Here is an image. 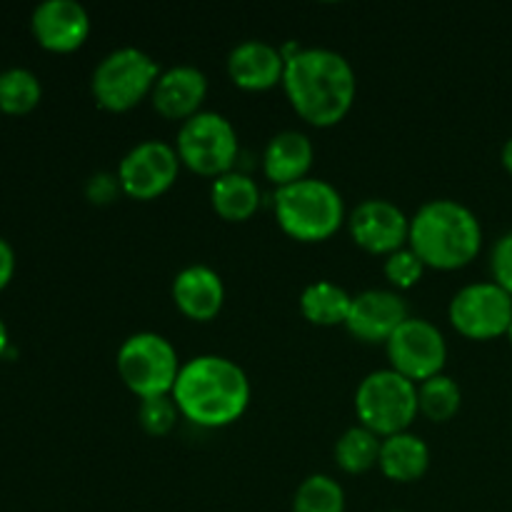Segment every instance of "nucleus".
<instances>
[{"label":"nucleus","instance_id":"obj_6","mask_svg":"<svg viewBox=\"0 0 512 512\" xmlns=\"http://www.w3.org/2000/svg\"><path fill=\"white\" fill-rule=\"evenodd\" d=\"M160 73L158 60L143 48L125 45L115 48L95 65L90 90L100 108L110 113H125L135 108L145 95H153Z\"/></svg>","mask_w":512,"mask_h":512},{"label":"nucleus","instance_id":"obj_4","mask_svg":"<svg viewBox=\"0 0 512 512\" xmlns=\"http://www.w3.org/2000/svg\"><path fill=\"white\" fill-rule=\"evenodd\" d=\"M275 218L285 235L303 243H320L340 230L345 203L340 190L323 178H303L283 185L273 198Z\"/></svg>","mask_w":512,"mask_h":512},{"label":"nucleus","instance_id":"obj_33","mask_svg":"<svg viewBox=\"0 0 512 512\" xmlns=\"http://www.w3.org/2000/svg\"><path fill=\"white\" fill-rule=\"evenodd\" d=\"M505 335H508V340H510V345H512V323H510V328H508V333H505Z\"/></svg>","mask_w":512,"mask_h":512},{"label":"nucleus","instance_id":"obj_24","mask_svg":"<svg viewBox=\"0 0 512 512\" xmlns=\"http://www.w3.org/2000/svg\"><path fill=\"white\" fill-rule=\"evenodd\" d=\"M460 403H463V393L450 375H433L418 385L420 413L433 423H448L460 410Z\"/></svg>","mask_w":512,"mask_h":512},{"label":"nucleus","instance_id":"obj_18","mask_svg":"<svg viewBox=\"0 0 512 512\" xmlns=\"http://www.w3.org/2000/svg\"><path fill=\"white\" fill-rule=\"evenodd\" d=\"M313 140L300 130H280L268 140L263 150V173L278 188L308 178L313 165Z\"/></svg>","mask_w":512,"mask_h":512},{"label":"nucleus","instance_id":"obj_23","mask_svg":"<svg viewBox=\"0 0 512 512\" xmlns=\"http://www.w3.org/2000/svg\"><path fill=\"white\" fill-rule=\"evenodd\" d=\"M43 85L30 68L13 65L0 70V113L25 115L40 103Z\"/></svg>","mask_w":512,"mask_h":512},{"label":"nucleus","instance_id":"obj_15","mask_svg":"<svg viewBox=\"0 0 512 512\" xmlns=\"http://www.w3.org/2000/svg\"><path fill=\"white\" fill-rule=\"evenodd\" d=\"M208 95V75L198 65H173L163 70L153 88V105L163 118L188 120L200 113V105Z\"/></svg>","mask_w":512,"mask_h":512},{"label":"nucleus","instance_id":"obj_14","mask_svg":"<svg viewBox=\"0 0 512 512\" xmlns=\"http://www.w3.org/2000/svg\"><path fill=\"white\" fill-rule=\"evenodd\" d=\"M410 318L408 303L395 290H363L353 295L345 328L365 343H388L390 335Z\"/></svg>","mask_w":512,"mask_h":512},{"label":"nucleus","instance_id":"obj_19","mask_svg":"<svg viewBox=\"0 0 512 512\" xmlns=\"http://www.w3.org/2000/svg\"><path fill=\"white\" fill-rule=\"evenodd\" d=\"M378 465L385 478L395 483H415L428 473L430 448L420 435L405 430V433L383 438Z\"/></svg>","mask_w":512,"mask_h":512},{"label":"nucleus","instance_id":"obj_31","mask_svg":"<svg viewBox=\"0 0 512 512\" xmlns=\"http://www.w3.org/2000/svg\"><path fill=\"white\" fill-rule=\"evenodd\" d=\"M500 160H503L505 170L512 175V135L503 143V150H500Z\"/></svg>","mask_w":512,"mask_h":512},{"label":"nucleus","instance_id":"obj_25","mask_svg":"<svg viewBox=\"0 0 512 512\" xmlns=\"http://www.w3.org/2000/svg\"><path fill=\"white\" fill-rule=\"evenodd\" d=\"M293 512H345L343 485L330 475H310L295 490Z\"/></svg>","mask_w":512,"mask_h":512},{"label":"nucleus","instance_id":"obj_21","mask_svg":"<svg viewBox=\"0 0 512 512\" xmlns=\"http://www.w3.org/2000/svg\"><path fill=\"white\" fill-rule=\"evenodd\" d=\"M298 305L308 323L330 328V325L348 323L353 295L340 285L330 283V280H315V283L305 285Z\"/></svg>","mask_w":512,"mask_h":512},{"label":"nucleus","instance_id":"obj_28","mask_svg":"<svg viewBox=\"0 0 512 512\" xmlns=\"http://www.w3.org/2000/svg\"><path fill=\"white\" fill-rule=\"evenodd\" d=\"M490 270H493V280L512 295V230L503 233L498 243L493 245V255H490Z\"/></svg>","mask_w":512,"mask_h":512},{"label":"nucleus","instance_id":"obj_7","mask_svg":"<svg viewBox=\"0 0 512 512\" xmlns=\"http://www.w3.org/2000/svg\"><path fill=\"white\" fill-rule=\"evenodd\" d=\"M118 375L130 393L143 398H155V395H170L178 380L180 363L178 350L165 335L143 330L133 333L123 340L118 348Z\"/></svg>","mask_w":512,"mask_h":512},{"label":"nucleus","instance_id":"obj_34","mask_svg":"<svg viewBox=\"0 0 512 512\" xmlns=\"http://www.w3.org/2000/svg\"><path fill=\"white\" fill-rule=\"evenodd\" d=\"M393 512H403V510H393Z\"/></svg>","mask_w":512,"mask_h":512},{"label":"nucleus","instance_id":"obj_29","mask_svg":"<svg viewBox=\"0 0 512 512\" xmlns=\"http://www.w3.org/2000/svg\"><path fill=\"white\" fill-rule=\"evenodd\" d=\"M118 193H123L118 173H105V170H100V173L90 175L88 183H85V195L95 205H110L118 198Z\"/></svg>","mask_w":512,"mask_h":512},{"label":"nucleus","instance_id":"obj_10","mask_svg":"<svg viewBox=\"0 0 512 512\" xmlns=\"http://www.w3.org/2000/svg\"><path fill=\"white\" fill-rule=\"evenodd\" d=\"M390 368L398 370L415 385L440 375L448 360V343L435 323L410 315L385 343Z\"/></svg>","mask_w":512,"mask_h":512},{"label":"nucleus","instance_id":"obj_13","mask_svg":"<svg viewBox=\"0 0 512 512\" xmlns=\"http://www.w3.org/2000/svg\"><path fill=\"white\" fill-rule=\"evenodd\" d=\"M35 40L53 53L78 50L90 35V15L78 0H43L30 15Z\"/></svg>","mask_w":512,"mask_h":512},{"label":"nucleus","instance_id":"obj_20","mask_svg":"<svg viewBox=\"0 0 512 512\" xmlns=\"http://www.w3.org/2000/svg\"><path fill=\"white\" fill-rule=\"evenodd\" d=\"M210 203L220 218L230 220V223H243L258 210L260 188L248 173L228 170L210 185Z\"/></svg>","mask_w":512,"mask_h":512},{"label":"nucleus","instance_id":"obj_1","mask_svg":"<svg viewBox=\"0 0 512 512\" xmlns=\"http://www.w3.org/2000/svg\"><path fill=\"white\" fill-rule=\"evenodd\" d=\"M283 88L290 105L315 128L338 125L358 95V75L333 48H300L285 60Z\"/></svg>","mask_w":512,"mask_h":512},{"label":"nucleus","instance_id":"obj_2","mask_svg":"<svg viewBox=\"0 0 512 512\" xmlns=\"http://www.w3.org/2000/svg\"><path fill=\"white\" fill-rule=\"evenodd\" d=\"M170 395L190 423L200 428H225L248 410L250 380L235 360L198 355L183 363Z\"/></svg>","mask_w":512,"mask_h":512},{"label":"nucleus","instance_id":"obj_27","mask_svg":"<svg viewBox=\"0 0 512 512\" xmlns=\"http://www.w3.org/2000/svg\"><path fill=\"white\" fill-rule=\"evenodd\" d=\"M383 270H385V278H388L395 288L408 290L420 283V278H423L425 273V263L408 245V248H400L395 250V253H390L388 258H385Z\"/></svg>","mask_w":512,"mask_h":512},{"label":"nucleus","instance_id":"obj_5","mask_svg":"<svg viewBox=\"0 0 512 512\" xmlns=\"http://www.w3.org/2000/svg\"><path fill=\"white\" fill-rule=\"evenodd\" d=\"M355 413L380 438L405 433L420 413L418 385L393 368L373 370L355 390Z\"/></svg>","mask_w":512,"mask_h":512},{"label":"nucleus","instance_id":"obj_26","mask_svg":"<svg viewBox=\"0 0 512 512\" xmlns=\"http://www.w3.org/2000/svg\"><path fill=\"white\" fill-rule=\"evenodd\" d=\"M178 405L173 395H155V398H143L138 405V423L148 435H168L178 423Z\"/></svg>","mask_w":512,"mask_h":512},{"label":"nucleus","instance_id":"obj_16","mask_svg":"<svg viewBox=\"0 0 512 512\" xmlns=\"http://www.w3.org/2000/svg\"><path fill=\"white\" fill-rule=\"evenodd\" d=\"M285 55L270 40L248 38L228 55V75L243 90H268L283 83Z\"/></svg>","mask_w":512,"mask_h":512},{"label":"nucleus","instance_id":"obj_3","mask_svg":"<svg viewBox=\"0 0 512 512\" xmlns=\"http://www.w3.org/2000/svg\"><path fill=\"white\" fill-rule=\"evenodd\" d=\"M408 243L425 268L458 270L478 258L483 248V225L460 200H428L410 218Z\"/></svg>","mask_w":512,"mask_h":512},{"label":"nucleus","instance_id":"obj_11","mask_svg":"<svg viewBox=\"0 0 512 512\" xmlns=\"http://www.w3.org/2000/svg\"><path fill=\"white\" fill-rule=\"evenodd\" d=\"M180 173V155L165 140H143L123 155L118 180L125 195L135 200H153L173 188Z\"/></svg>","mask_w":512,"mask_h":512},{"label":"nucleus","instance_id":"obj_30","mask_svg":"<svg viewBox=\"0 0 512 512\" xmlns=\"http://www.w3.org/2000/svg\"><path fill=\"white\" fill-rule=\"evenodd\" d=\"M15 273V250L5 238H0V290L13 280Z\"/></svg>","mask_w":512,"mask_h":512},{"label":"nucleus","instance_id":"obj_12","mask_svg":"<svg viewBox=\"0 0 512 512\" xmlns=\"http://www.w3.org/2000/svg\"><path fill=\"white\" fill-rule=\"evenodd\" d=\"M350 235L363 250L388 258L405 248L410 238V218L403 208L385 198H368L350 213Z\"/></svg>","mask_w":512,"mask_h":512},{"label":"nucleus","instance_id":"obj_32","mask_svg":"<svg viewBox=\"0 0 512 512\" xmlns=\"http://www.w3.org/2000/svg\"><path fill=\"white\" fill-rule=\"evenodd\" d=\"M8 345H10V338H8V328H5L3 318H0V358H3V355H5V350H8Z\"/></svg>","mask_w":512,"mask_h":512},{"label":"nucleus","instance_id":"obj_22","mask_svg":"<svg viewBox=\"0 0 512 512\" xmlns=\"http://www.w3.org/2000/svg\"><path fill=\"white\" fill-rule=\"evenodd\" d=\"M380 445H383L380 435H375L365 425H353L335 443V463L350 475L365 473L373 465H378Z\"/></svg>","mask_w":512,"mask_h":512},{"label":"nucleus","instance_id":"obj_9","mask_svg":"<svg viewBox=\"0 0 512 512\" xmlns=\"http://www.w3.org/2000/svg\"><path fill=\"white\" fill-rule=\"evenodd\" d=\"M450 323L470 340H490L508 333L512 323V295L495 280L470 283L450 300Z\"/></svg>","mask_w":512,"mask_h":512},{"label":"nucleus","instance_id":"obj_17","mask_svg":"<svg viewBox=\"0 0 512 512\" xmlns=\"http://www.w3.org/2000/svg\"><path fill=\"white\" fill-rule=\"evenodd\" d=\"M173 300L193 320H213L223 310L225 285L210 265H188L173 280Z\"/></svg>","mask_w":512,"mask_h":512},{"label":"nucleus","instance_id":"obj_8","mask_svg":"<svg viewBox=\"0 0 512 512\" xmlns=\"http://www.w3.org/2000/svg\"><path fill=\"white\" fill-rule=\"evenodd\" d=\"M175 150L180 155V163L188 165L193 173L218 178L228 173L238 158V130L223 113L200 110L180 125Z\"/></svg>","mask_w":512,"mask_h":512}]
</instances>
